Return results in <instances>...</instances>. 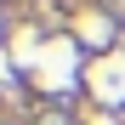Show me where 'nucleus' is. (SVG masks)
Instances as JSON below:
<instances>
[{"label":"nucleus","mask_w":125,"mask_h":125,"mask_svg":"<svg viewBox=\"0 0 125 125\" xmlns=\"http://www.w3.org/2000/svg\"><path fill=\"white\" fill-rule=\"evenodd\" d=\"M40 125H74L68 114H46V119H40Z\"/></svg>","instance_id":"1"},{"label":"nucleus","mask_w":125,"mask_h":125,"mask_svg":"<svg viewBox=\"0 0 125 125\" xmlns=\"http://www.w3.org/2000/svg\"><path fill=\"white\" fill-rule=\"evenodd\" d=\"M0 125H11V119H0Z\"/></svg>","instance_id":"2"}]
</instances>
